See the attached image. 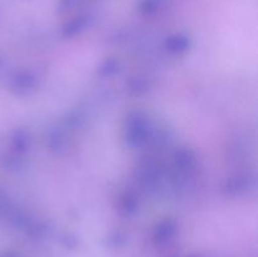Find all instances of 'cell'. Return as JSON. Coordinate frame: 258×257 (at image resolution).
<instances>
[]
</instances>
